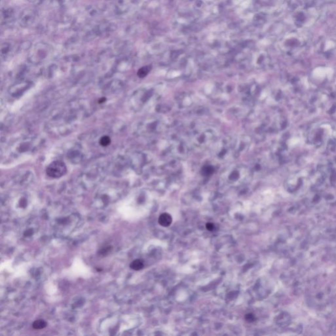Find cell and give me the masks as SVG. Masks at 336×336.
Here are the masks:
<instances>
[{"instance_id":"30bf717a","label":"cell","mask_w":336,"mask_h":336,"mask_svg":"<svg viewBox=\"0 0 336 336\" xmlns=\"http://www.w3.org/2000/svg\"><path fill=\"white\" fill-rule=\"evenodd\" d=\"M26 232H27V233H28V234H29V231H28V230H27V231H26ZM30 235H31V234H32V232H30ZM28 234H27V235H26V236H28Z\"/></svg>"},{"instance_id":"8992f818","label":"cell","mask_w":336,"mask_h":336,"mask_svg":"<svg viewBox=\"0 0 336 336\" xmlns=\"http://www.w3.org/2000/svg\"><path fill=\"white\" fill-rule=\"evenodd\" d=\"M150 68L149 67H143L142 68H141L140 70H139V72H138V75H139L140 77H144L145 76V75L149 73V72L150 71Z\"/></svg>"},{"instance_id":"5b68a950","label":"cell","mask_w":336,"mask_h":336,"mask_svg":"<svg viewBox=\"0 0 336 336\" xmlns=\"http://www.w3.org/2000/svg\"><path fill=\"white\" fill-rule=\"evenodd\" d=\"M47 326V322L42 319H39L34 322L32 324V327L35 330H41Z\"/></svg>"},{"instance_id":"9c48e42d","label":"cell","mask_w":336,"mask_h":336,"mask_svg":"<svg viewBox=\"0 0 336 336\" xmlns=\"http://www.w3.org/2000/svg\"><path fill=\"white\" fill-rule=\"evenodd\" d=\"M214 228H215V226H214L213 223H208L206 224V229L209 230V231H212V230H214Z\"/></svg>"},{"instance_id":"6da1fadb","label":"cell","mask_w":336,"mask_h":336,"mask_svg":"<svg viewBox=\"0 0 336 336\" xmlns=\"http://www.w3.org/2000/svg\"><path fill=\"white\" fill-rule=\"evenodd\" d=\"M216 135L214 131L210 130L207 128H204L199 132H197L194 135V141L196 146L199 147H205L212 142V141L215 138Z\"/></svg>"},{"instance_id":"3957f363","label":"cell","mask_w":336,"mask_h":336,"mask_svg":"<svg viewBox=\"0 0 336 336\" xmlns=\"http://www.w3.org/2000/svg\"><path fill=\"white\" fill-rule=\"evenodd\" d=\"M158 223L161 226L164 227L169 226L172 223V217L167 213L161 214L158 219Z\"/></svg>"},{"instance_id":"7a4b0ae2","label":"cell","mask_w":336,"mask_h":336,"mask_svg":"<svg viewBox=\"0 0 336 336\" xmlns=\"http://www.w3.org/2000/svg\"><path fill=\"white\" fill-rule=\"evenodd\" d=\"M67 172V167L61 161H55L49 165L47 169V175L53 178H58Z\"/></svg>"},{"instance_id":"ba28073f","label":"cell","mask_w":336,"mask_h":336,"mask_svg":"<svg viewBox=\"0 0 336 336\" xmlns=\"http://www.w3.org/2000/svg\"><path fill=\"white\" fill-rule=\"evenodd\" d=\"M245 318H246V320L247 322H253V321L255 320V316L253 315V314L249 313V314H247V315H246Z\"/></svg>"},{"instance_id":"277c9868","label":"cell","mask_w":336,"mask_h":336,"mask_svg":"<svg viewBox=\"0 0 336 336\" xmlns=\"http://www.w3.org/2000/svg\"><path fill=\"white\" fill-rule=\"evenodd\" d=\"M144 267V263L141 259H135L131 262L130 264V268L135 271H140Z\"/></svg>"},{"instance_id":"52a82bcc","label":"cell","mask_w":336,"mask_h":336,"mask_svg":"<svg viewBox=\"0 0 336 336\" xmlns=\"http://www.w3.org/2000/svg\"><path fill=\"white\" fill-rule=\"evenodd\" d=\"M110 138L108 137L104 136V137L101 138V144L103 146L108 145V144H110Z\"/></svg>"}]
</instances>
